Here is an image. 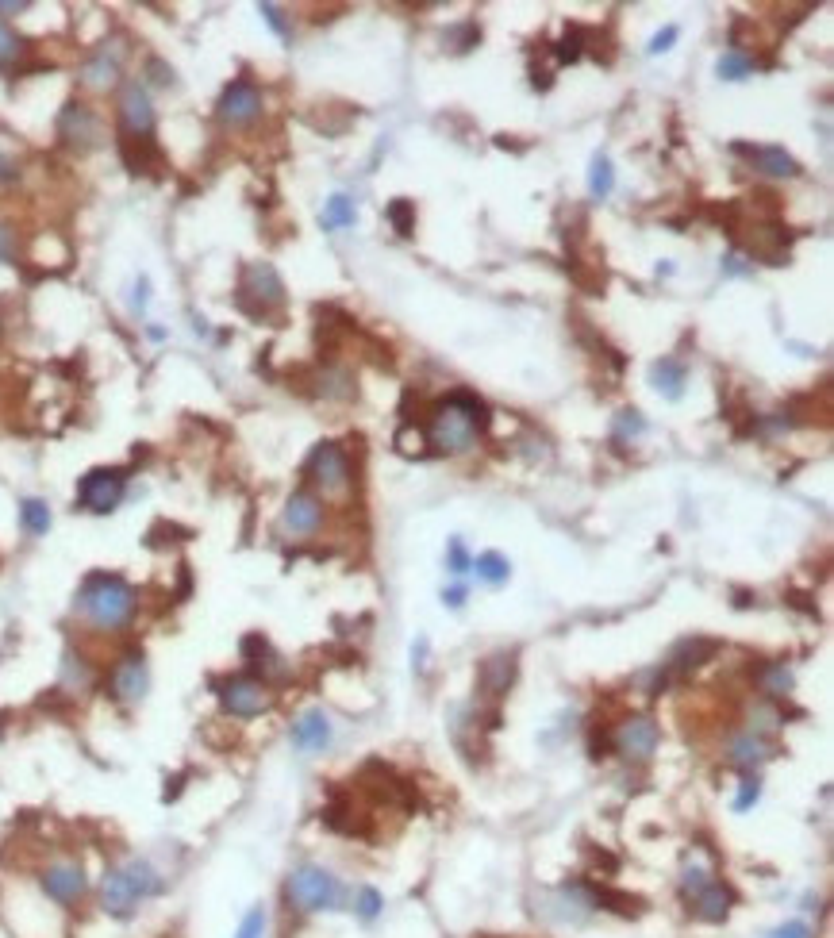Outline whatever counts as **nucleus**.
<instances>
[{"label": "nucleus", "instance_id": "46", "mask_svg": "<svg viewBox=\"0 0 834 938\" xmlns=\"http://www.w3.org/2000/svg\"><path fill=\"white\" fill-rule=\"evenodd\" d=\"M769 938H808V923H800V919H792V923H785V927H777Z\"/></svg>", "mask_w": 834, "mask_h": 938}, {"label": "nucleus", "instance_id": "1", "mask_svg": "<svg viewBox=\"0 0 834 938\" xmlns=\"http://www.w3.org/2000/svg\"><path fill=\"white\" fill-rule=\"evenodd\" d=\"M485 427H489L485 400L466 393V389H458V393H450L435 408V416L427 423V439L439 450H446V454H462V450L477 443V431H485Z\"/></svg>", "mask_w": 834, "mask_h": 938}, {"label": "nucleus", "instance_id": "24", "mask_svg": "<svg viewBox=\"0 0 834 938\" xmlns=\"http://www.w3.org/2000/svg\"><path fill=\"white\" fill-rule=\"evenodd\" d=\"M120 150H123V162H127V170L131 173H150L162 158H158V147H154V139H135V135H123L120 139Z\"/></svg>", "mask_w": 834, "mask_h": 938}, {"label": "nucleus", "instance_id": "33", "mask_svg": "<svg viewBox=\"0 0 834 938\" xmlns=\"http://www.w3.org/2000/svg\"><path fill=\"white\" fill-rule=\"evenodd\" d=\"M750 70H754V58L742 54V50H727L719 58V66H715V74L723 77V81H742V77H750Z\"/></svg>", "mask_w": 834, "mask_h": 938}, {"label": "nucleus", "instance_id": "36", "mask_svg": "<svg viewBox=\"0 0 834 938\" xmlns=\"http://www.w3.org/2000/svg\"><path fill=\"white\" fill-rule=\"evenodd\" d=\"M381 908H385L381 892H377V889H358V896H354V912H358V919L373 923V919L381 915Z\"/></svg>", "mask_w": 834, "mask_h": 938}, {"label": "nucleus", "instance_id": "48", "mask_svg": "<svg viewBox=\"0 0 834 938\" xmlns=\"http://www.w3.org/2000/svg\"><path fill=\"white\" fill-rule=\"evenodd\" d=\"M396 443H400V450H404V454H419L423 435H419V431H416V435H412V431H400V435H396Z\"/></svg>", "mask_w": 834, "mask_h": 938}, {"label": "nucleus", "instance_id": "2", "mask_svg": "<svg viewBox=\"0 0 834 938\" xmlns=\"http://www.w3.org/2000/svg\"><path fill=\"white\" fill-rule=\"evenodd\" d=\"M139 596L123 581L120 573H89L81 593H77V612L89 619L97 631H120L135 619Z\"/></svg>", "mask_w": 834, "mask_h": 938}, {"label": "nucleus", "instance_id": "28", "mask_svg": "<svg viewBox=\"0 0 834 938\" xmlns=\"http://www.w3.org/2000/svg\"><path fill=\"white\" fill-rule=\"evenodd\" d=\"M20 523H24L27 535H47V531H50L47 500H39V496H27L24 504H20Z\"/></svg>", "mask_w": 834, "mask_h": 938}, {"label": "nucleus", "instance_id": "49", "mask_svg": "<svg viewBox=\"0 0 834 938\" xmlns=\"http://www.w3.org/2000/svg\"><path fill=\"white\" fill-rule=\"evenodd\" d=\"M0 258H4V262L16 258V235H12L8 227H0Z\"/></svg>", "mask_w": 834, "mask_h": 938}, {"label": "nucleus", "instance_id": "27", "mask_svg": "<svg viewBox=\"0 0 834 938\" xmlns=\"http://www.w3.org/2000/svg\"><path fill=\"white\" fill-rule=\"evenodd\" d=\"M354 220H358V208H354V200L346 197V193H335V197L327 200L323 216H319L323 231H339V227H350Z\"/></svg>", "mask_w": 834, "mask_h": 938}, {"label": "nucleus", "instance_id": "4", "mask_svg": "<svg viewBox=\"0 0 834 938\" xmlns=\"http://www.w3.org/2000/svg\"><path fill=\"white\" fill-rule=\"evenodd\" d=\"M285 896L300 912H335L343 904V885L327 869L304 865V869H296L293 877L285 881Z\"/></svg>", "mask_w": 834, "mask_h": 938}, {"label": "nucleus", "instance_id": "51", "mask_svg": "<svg viewBox=\"0 0 834 938\" xmlns=\"http://www.w3.org/2000/svg\"><path fill=\"white\" fill-rule=\"evenodd\" d=\"M27 8H31L27 0H0V16H20Z\"/></svg>", "mask_w": 834, "mask_h": 938}, {"label": "nucleus", "instance_id": "9", "mask_svg": "<svg viewBox=\"0 0 834 938\" xmlns=\"http://www.w3.org/2000/svg\"><path fill=\"white\" fill-rule=\"evenodd\" d=\"M58 135H62L66 147L93 150L100 143V135H104V124L85 100H66L62 112H58Z\"/></svg>", "mask_w": 834, "mask_h": 938}, {"label": "nucleus", "instance_id": "44", "mask_svg": "<svg viewBox=\"0 0 834 938\" xmlns=\"http://www.w3.org/2000/svg\"><path fill=\"white\" fill-rule=\"evenodd\" d=\"M258 12H262V16H266V24H270L273 31H277V35H281V39H289V24H285V16H281V8H273V4H262V8H258Z\"/></svg>", "mask_w": 834, "mask_h": 938}, {"label": "nucleus", "instance_id": "17", "mask_svg": "<svg viewBox=\"0 0 834 938\" xmlns=\"http://www.w3.org/2000/svg\"><path fill=\"white\" fill-rule=\"evenodd\" d=\"M773 754H777V750H773V742L761 739V731H742V735H735L731 746H727V762H731L735 769H746V773L765 766Z\"/></svg>", "mask_w": 834, "mask_h": 938}, {"label": "nucleus", "instance_id": "31", "mask_svg": "<svg viewBox=\"0 0 834 938\" xmlns=\"http://www.w3.org/2000/svg\"><path fill=\"white\" fill-rule=\"evenodd\" d=\"M612 189H615L612 158H608V154H596V158H592V170H589V193L596 200H604Z\"/></svg>", "mask_w": 834, "mask_h": 938}, {"label": "nucleus", "instance_id": "38", "mask_svg": "<svg viewBox=\"0 0 834 938\" xmlns=\"http://www.w3.org/2000/svg\"><path fill=\"white\" fill-rule=\"evenodd\" d=\"M20 54H24V39H20V35H12L8 27L0 24V66H12Z\"/></svg>", "mask_w": 834, "mask_h": 938}, {"label": "nucleus", "instance_id": "52", "mask_svg": "<svg viewBox=\"0 0 834 938\" xmlns=\"http://www.w3.org/2000/svg\"><path fill=\"white\" fill-rule=\"evenodd\" d=\"M412 662H416V669L427 666V639H423V635H419L416 646H412Z\"/></svg>", "mask_w": 834, "mask_h": 938}, {"label": "nucleus", "instance_id": "45", "mask_svg": "<svg viewBox=\"0 0 834 938\" xmlns=\"http://www.w3.org/2000/svg\"><path fill=\"white\" fill-rule=\"evenodd\" d=\"M147 70H150V74H154V77H150L154 85H173V70H170V66H166V62H158V58H150V62H147Z\"/></svg>", "mask_w": 834, "mask_h": 938}, {"label": "nucleus", "instance_id": "19", "mask_svg": "<svg viewBox=\"0 0 834 938\" xmlns=\"http://www.w3.org/2000/svg\"><path fill=\"white\" fill-rule=\"evenodd\" d=\"M120 62H123V50L116 47V43H104V47L85 62L81 81H85L89 89H108V85L120 81Z\"/></svg>", "mask_w": 834, "mask_h": 938}, {"label": "nucleus", "instance_id": "26", "mask_svg": "<svg viewBox=\"0 0 834 938\" xmlns=\"http://www.w3.org/2000/svg\"><path fill=\"white\" fill-rule=\"evenodd\" d=\"M316 393L319 396H327V400H350V396L358 393L354 389V377L346 370H339V366H327V370H319L316 373Z\"/></svg>", "mask_w": 834, "mask_h": 938}, {"label": "nucleus", "instance_id": "54", "mask_svg": "<svg viewBox=\"0 0 834 938\" xmlns=\"http://www.w3.org/2000/svg\"><path fill=\"white\" fill-rule=\"evenodd\" d=\"M0 181H16V166L8 158H0Z\"/></svg>", "mask_w": 834, "mask_h": 938}, {"label": "nucleus", "instance_id": "32", "mask_svg": "<svg viewBox=\"0 0 834 938\" xmlns=\"http://www.w3.org/2000/svg\"><path fill=\"white\" fill-rule=\"evenodd\" d=\"M385 220L393 223V231L396 235H416V204L412 200H404V197H396L389 208H385Z\"/></svg>", "mask_w": 834, "mask_h": 938}, {"label": "nucleus", "instance_id": "47", "mask_svg": "<svg viewBox=\"0 0 834 938\" xmlns=\"http://www.w3.org/2000/svg\"><path fill=\"white\" fill-rule=\"evenodd\" d=\"M442 604H446V608H462V604H466V585H450V589H442Z\"/></svg>", "mask_w": 834, "mask_h": 938}, {"label": "nucleus", "instance_id": "18", "mask_svg": "<svg viewBox=\"0 0 834 938\" xmlns=\"http://www.w3.org/2000/svg\"><path fill=\"white\" fill-rule=\"evenodd\" d=\"M735 154H746L754 162V170H761L765 177H796L800 173V162L785 147H746V143H735Z\"/></svg>", "mask_w": 834, "mask_h": 938}, {"label": "nucleus", "instance_id": "53", "mask_svg": "<svg viewBox=\"0 0 834 938\" xmlns=\"http://www.w3.org/2000/svg\"><path fill=\"white\" fill-rule=\"evenodd\" d=\"M723 270L727 273H750V266H742V258H738V254H727V258H723Z\"/></svg>", "mask_w": 834, "mask_h": 938}, {"label": "nucleus", "instance_id": "23", "mask_svg": "<svg viewBox=\"0 0 834 938\" xmlns=\"http://www.w3.org/2000/svg\"><path fill=\"white\" fill-rule=\"evenodd\" d=\"M685 381H688V370H685V362H677V358H662V362L650 366V385H654L665 400H681V396H685Z\"/></svg>", "mask_w": 834, "mask_h": 938}, {"label": "nucleus", "instance_id": "16", "mask_svg": "<svg viewBox=\"0 0 834 938\" xmlns=\"http://www.w3.org/2000/svg\"><path fill=\"white\" fill-rule=\"evenodd\" d=\"M319 523H323V504H319L312 493H293L285 500V512H281V531L293 535V539H304V535H316Z\"/></svg>", "mask_w": 834, "mask_h": 938}, {"label": "nucleus", "instance_id": "37", "mask_svg": "<svg viewBox=\"0 0 834 938\" xmlns=\"http://www.w3.org/2000/svg\"><path fill=\"white\" fill-rule=\"evenodd\" d=\"M477 39H481V31H477L473 24H458V27H450V31L442 35V43H450V50L477 47Z\"/></svg>", "mask_w": 834, "mask_h": 938}, {"label": "nucleus", "instance_id": "34", "mask_svg": "<svg viewBox=\"0 0 834 938\" xmlns=\"http://www.w3.org/2000/svg\"><path fill=\"white\" fill-rule=\"evenodd\" d=\"M646 431V420L638 416L635 408H627V412H619L615 416V443H627V439H638Z\"/></svg>", "mask_w": 834, "mask_h": 938}, {"label": "nucleus", "instance_id": "50", "mask_svg": "<svg viewBox=\"0 0 834 938\" xmlns=\"http://www.w3.org/2000/svg\"><path fill=\"white\" fill-rule=\"evenodd\" d=\"M147 300H150V281L147 277H139V281H135V300H131V304H135V312H143V308H147Z\"/></svg>", "mask_w": 834, "mask_h": 938}, {"label": "nucleus", "instance_id": "30", "mask_svg": "<svg viewBox=\"0 0 834 938\" xmlns=\"http://www.w3.org/2000/svg\"><path fill=\"white\" fill-rule=\"evenodd\" d=\"M469 569H477V577H481L485 585H504V581H508V573H512V562H508L504 554L489 550V554H481Z\"/></svg>", "mask_w": 834, "mask_h": 938}, {"label": "nucleus", "instance_id": "21", "mask_svg": "<svg viewBox=\"0 0 834 938\" xmlns=\"http://www.w3.org/2000/svg\"><path fill=\"white\" fill-rule=\"evenodd\" d=\"M293 746L296 750H323V746H331V719L323 716L319 708L304 712L293 723Z\"/></svg>", "mask_w": 834, "mask_h": 938}, {"label": "nucleus", "instance_id": "43", "mask_svg": "<svg viewBox=\"0 0 834 938\" xmlns=\"http://www.w3.org/2000/svg\"><path fill=\"white\" fill-rule=\"evenodd\" d=\"M677 39H681V27L665 24L662 31L650 39V47H646V50H650V54H665V50H673V43H677Z\"/></svg>", "mask_w": 834, "mask_h": 938}, {"label": "nucleus", "instance_id": "3", "mask_svg": "<svg viewBox=\"0 0 834 938\" xmlns=\"http://www.w3.org/2000/svg\"><path fill=\"white\" fill-rule=\"evenodd\" d=\"M158 892H162V873L147 858H131V862H123L104 873L100 904H104V912L116 915V919H131L135 908L143 900H150V896H158Z\"/></svg>", "mask_w": 834, "mask_h": 938}, {"label": "nucleus", "instance_id": "39", "mask_svg": "<svg viewBox=\"0 0 834 938\" xmlns=\"http://www.w3.org/2000/svg\"><path fill=\"white\" fill-rule=\"evenodd\" d=\"M761 800V785L758 777H746L742 785H738V796H735V812H750L754 804Z\"/></svg>", "mask_w": 834, "mask_h": 938}, {"label": "nucleus", "instance_id": "14", "mask_svg": "<svg viewBox=\"0 0 834 938\" xmlns=\"http://www.w3.org/2000/svg\"><path fill=\"white\" fill-rule=\"evenodd\" d=\"M715 650H719V642H715V639H704V635L677 642V646H673V654H669L662 666H658V673H662V681L669 685V681H677V677H685V673H692V669L704 666V662L712 658Z\"/></svg>", "mask_w": 834, "mask_h": 938}, {"label": "nucleus", "instance_id": "25", "mask_svg": "<svg viewBox=\"0 0 834 938\" xmlns=\"http://www.w3.org/2000/svg\"><path fill=\"white\" fill-rule=\"evenodd\" d=\"M589 896H592V904H600V908H608V912H615V915H642V900L638 896H631V892H615V889H608V885H592L589 889Z\"/></svg>", "mask_w": 834, "mask_h": 938}, {"label": "nucleus", "instance_id": "7", "mask_svg": "<svg viewBox=\"0 0 834 938\" xmlns=\"http://www.w3.org/2000/svg\"><path fill=\"white\" fill-rule=\"evenodd\" d=\"M123 493H127V473L116 466H100L89 469L81 481H77V504L93 516H108L120 508Z\"/></svg>", "mask_w": 834, "mask_h": 938}, {"label": "nucleus", "instance_id": "40", "mask_svg": "<svg viewBox=\"0 0 834 938\" xmlns=\"http://www.w3.org/2000/svg\"><path fill=\"white\" fill-rule=\"evenodd\" d=\"M262 935H266V912H262V908H250L246 919L239 923V935L235 938H262Z\"/></svg>", "mask_w": 834, "mask_h": 938}, {"label": "nucleus", "instance_id": "29", "mask_svg": "<svg viewBox=\"0 0 834 938\" xmlns=\"http://www.w3.org/2000/svg\"><path fill=\"white\" fill-rule=\"evenodd\" d=\"M758 685H761V692H769V696H788V692H792V669H788L785 662H765L758 673Z\"/></svg>", "mask_w": 834, "mask_h": 938}, {"label": "nucleus", "instance_id": "20", "mask_svg": "<svg viewBox=\"0 0 834 938\" xmlns=\"http://www.w3.org/2000/svg\"><path fill=\"white\" fill-rule=\"evenodd\" d=\"M731 904H735V892L727 889V885H719V881H712L708 889L692 896V915L704 919V923H723L731 915Z\"/></svg>", "mask_w": 834, "mask_h": 938}, {"label": "nucleus", "instance_id": "15", "mask_svg": "<svg viewBox=\"0 0 834 938\" xmlns=\"http://www.w3.org/2000/svg\"><path fill=\"white\" fill-rule=\"evenodd\" d=\"M150 689V669L143 662V654H123L116 669H112V692L120 704H139Z\"/></svg>", "mask_w": 834, "mask_h": 938}, {"label": "nucleus", "instance_id": "35", "mask_svg": "<svg viewBox=\"0 0 834 938\" xmlns=\"http://www.w3.org/2000/svg\"><path fill=\"white\" fill-rule=\"evenodd\" d=\"M708 885H712V873H708L704 865H685V869H681V892H685L688 900H692L696 892H704Z\"/></svg>", "mask_w": 834, "mask_h": 938}, {"label": "nucleus", "instance_id": "13", "mask_svg": "<svg viewBox=\"0 0 834 938\" xmlns=\"http://www.w3.org/2000/svg\"><path fill=\"white\" fill-rule=\"evenodd\" d=\"M658 723L650 716H635V719H623L619 731H615V750L631 762H646L654 750H658Z\"/></svg>", "mask_w": 834, "mask_h": 938}, {"label": "nucleus", "instance_id": "12", "mask_svg": "<svg viewBox=\"0 0 834 938\" xmlns=\"http://www.w3.org/2000/svg\"><path fill=\"white\" fill-rule=\"evenodd\" d=\"M120 124L123 135H135V139L154 135V104L139 81H127L120 89Z\"/></svg>", "mask_w": 834, "mask_h": 938}, {"label": "nucleus", "instance_id": "11", "mask_svg": "<svg viewBox=\"0 0 834 938\" xmlns=\"http://www.w3.org/2000/svg\"><path fill=\"white\" fill-rule=\"evenodd\" d=\"M39 885H43V892H47L54 904L74 908V904L85 900V892H89V877H85V869L77 862H66V858H62V862H54L43 869Z\"/></svg>", "mask_w": 834, "mask_h": 938}, {"label": "nucleus", "instance_id": "22", "mask_svg": "<svg viewBox=\"0 0 834 938\" xmlns=\"http://www.w3.org/2000/svg\"><path fill=\"white\" fill-rule=\"evenodd\" d=\"M477 681H481V692L504 696V692L512 689V681H516V658H512V654H492V658H485Z\"/></svg>", "mask_w": 834, "mask_h": 938}, {"label": "nucleus", "instance_id": "6", "mask_svg": "<svg viewBox=\"0 0 834 938\" xmlns=\"http://www.w3.org/2000/svg\"><path fill=\"white\" fill-rule=\"evenodd\" d=\"M216 696H220L223 712L235 719H254L262 712L273 708V692L266 681L250 677V673H235V677H223L216 685Z\"/></svg>", "mask_w": 834, "mask_h": 938}, {"label": "nucleus", "instance_id": "42", "mask_svg": "<svg viewBox=\"0 0 834 938\" xmlns=\"http://www.w3.org/2000/svg\"><path fill=\"white\" fill-rule=\"evenodd\" d=\"M446 566H450V573H466V569L473 566L462 539H450V550H446Z\"/></svg>", "mask_w": 834, "mask_h": 938}, {"label": "nucleus", "instance_id": "10", "mask_svg": "<svg viewBox=\"0 0 834 938\" xmlns=\"http://www.w3.org/2000/svg\"><path fill=\"white\" fill-rule=\"evenodd\" d=\"M216 116H220L227 127L254 124V120L262 116V93H258V85H254V81H246V77L231 81V85H227V89L220 93Z\"/></svg>", "mask_w": 834, "mask_h": 938}, {"label": "nucleus", "instance_id": "41", "mask_svg": "<svg viewBox=\"0 0 834 938\" xmlns=\"http://www.w3.org/2000/svg\"><path fill=\"white\" fill-rule=\"evenodd\" d=\"M62 673H66V685H77V689H85V685H89V666H85L81 658H74V654H66Z\"/></svg>", "mask_w": 834, "mask_h": 938}, {"label": "nucleus", "instance_id": "8", "mask_svg": "<svg viewBox=\"0 0 834 938\" xmlns=\"http://www.w3.org/2000/svg\"><path fill=\"white\" fill-rule=\"evenodd\" d=\"M304 473H308V481L316 485V489H323L327 496H343L346 489H350V458H346V450L339 443H316L312 446V454H308V462H304Z\"/></svg>", "mask_w": 834, "mask_h": 938}, {"label": "nucleus", "instance_id": "5", "mask_svg": "<svg viewBox=\"0 0 834 938\" xmlns=\"http://www.w3.org/2000/svg\"><path fill=\"white\" fill-rule=\"evenodd\" d=\"M285 304V285L270 262H250L239 277V308L254 320H266Z\"/></svg>", "mask_w": 834, "mask_h": 938}]
</instances>
